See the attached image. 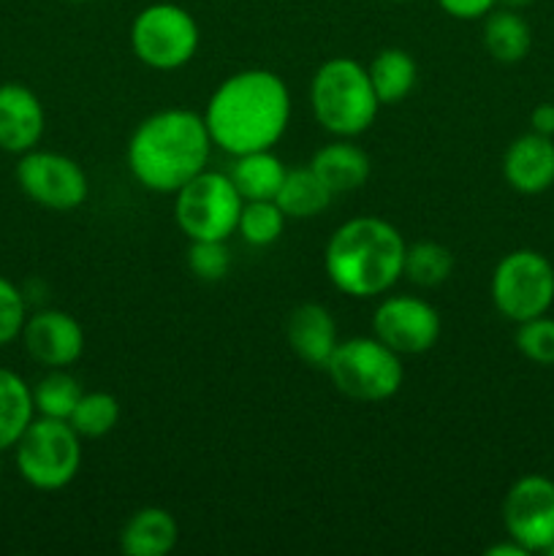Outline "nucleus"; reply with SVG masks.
<instances>
[{
    "mask_svg": "<svg viewBox=\"0 0 554 556\" xmlns=\"http://www.w3.org/2000/svg\"><path fill=\"white\" fill-rule=\"evenodd\" d=\"M291 119V92L282 76L266 68L237 71L210 96L204 123L212 144L228 155L272 150Z\"/></svg>",
    "mask_w": 554,
    "mask_h": 556,
    "instance_id": "f257e3e1",
    "label": "nucleus"
},
{
    "mask_svg": "<svg viewBox=\"0 0 554 556\" xmlns=\"http://www.w3.org/2000/svg\"><path fill=\"white\" fill-rule=\"evenodd\" d=\"M212 136L204 114L190 109H163L136 125L128 141V168L141 188L177 193L210 163Z\"/></svg>",
    "mask_w": 554,
    "mask_h": 556,
    "instance_id": "f03ea898",
    "label": "nucleus"
},
{
    "mask_svg": "<svg viewBox=\"0 0 554 556\" xmlns=\"http://www.w3.org/2000/svg\"><path fill=\"white\" fill-rule=\"evenodd\" d=\"M405 239L383 217H353L331 233L324 253L331 286L353 299L380 296L405 269Z\"/></svg>",
    "mask_w": 554,
    "mask_h": 556,
    "instance_id": "7ed1b4c3",
    "label": "nucleus"
},
{
    "mask_svg": "<svg viewBox=\"0 0 554 556\" xmlns=\"http://www.w3.org/2000/svg\"><path fill=\"white\" fill-rule=\"evenodd\" d=\"M310 106L324 130L340 139L364 134L378 117L380 101L367 65L353 58H331L310 81Z\"/></svg>",
    "mask_w": 554,
    "mask_h": 556,
    "instance_id": "20e7f679",
    "label": "nucleus"
},
{
    "mask_svg": "<svg viewBox=\"0 0 554 556\" xmlns=\"http://www.w3.org/2000/svg\"><path fill=\"white\" fill-rule=\"evenodd\" d=\"M331 383L340 394L356 402H386L402 389L405 364L378 337H351L340 342L326 364Z\"/></svg>",
    "mask_w": 554,
    "mask_h": 556,
    "instance_id": "39448f33",
    "label": "nucleus"
},
{
    "mask_svg": "<svg viewBox=\"0 0 554 556\" xmlns=\"http://www.w3.org/2000/svg\"><path fill=\"white\" fill-rule=\"evenodd\" d=\"M16 470L38 492H60L81 467V438L68 421L33 418L14 445Z\"/></svg>",
    "mask_w": 554,
    "mask_h": 556,
    "instance_id": "423d86ee",
    "label": "nucleus"
},
{
    "mask_svg": "<svg viewBox=\"0 0 554 556\" xmlns=\"http://www.w3.org/2000/svg\"><path fill=\"white\" fill-rule=\"evenodd\" d=\"M244 199L231 177L204 168L174 193V220L188 239H221L237 231Z\"/></svg>",
    "mask_w": 554,
    "mask_h": 556,
    "instance_id": "0eeeda50",
    "label": "nucleus"
},
{
    "mask_svg": "<svg viewBox=\"0 0 554 556\" xmlns=\"http://www.w3.org/2000/svg\"><path fill=\"white\" fill-rule=\"evenodd\" d=\"M199 22L177 3H152L136 14L130 25L134 54L155 71H177L193 60L199 49Z\"/></svg>",
    "mask_w": 554,
    "mask_h": 556,
    "instance_id": "6e6552de",
    "label": "nucleus"
},
{
    "mask_svg": "<svg viewBox=\"0 0 554 556\" xmlns=\"http://www.w3.org/2000/svg\"><path fill=\"white\" fill-rule=\"evenodd\" d=\"M492 302L503 318L521 320L546 315L554 304V266L538 250H514L492 275Z\"/></svg>",
    "mask_w": 554,
    "mask_h": 556,
    "instance_id": "1a4fd4ad",
    "label": "nucleus"
},
{
    "mask_svg": "<svg viewBox=\"0 0 554 556\" xmlns=\"http://www.w3.org/2000/svg\"><path fill=\"white\" fill-rule=\"evenodd\" d=\"M16 182L27 199L54 212H71L81 206L90 190L87 174L74 157L49 150L22 152L16 163Z\"/></svg>",
    "mask_w": 554,
    "mask_h": 556,
    "instance_id": "9d476101",
    "label": "nucleus"
},
{
    "mask_svg": "<svg viewBox=\"0 0 554 556\" xmlns=\"http://www.w3.org/2000/svg\"><path fill=\"white\" fill-rule=\"evenodd\" d=\"M503 525L527 552H546L554 543V481L546 476H525L508 489L503 503Z\"/></svg>",
    "mask_w": 554,
    "mask_h": 556,
    "instance_id": "9b49d317",
    "label": "nucleus"
},
{
    "mask_svg": "<svg viewBox=\"0 0 554 556\" xmlns=\"http://www.w3.org/2000/svg\"><path fill=\"white\" fill-rule=\"evenodd\" d=\"M440 315L418 296H389L373 315V331L400 356H418L440 340Z\"/></svg>",
    "mask_w": 554,
    "mask_h": 556,
    "instance_id": "f8f14e48",
    "label": "nucleus"
},
{
    "mask_svg": "<svg viewBox=\"0 0 554 556\" xmlns=\"http://www.w3.org/2000/svg\"><path fill=\"white\" fill-rule=\"evenodd\" d=\"M22 342L38 364L49 369H68L85 351V331L74 315L63 309H41L27 315Z\"/></svg>",
    "mask_w": 554,
    "mask_h": 556,
    "instance_id": "ddd939ff",
    "label": "nucleus"
},
{
    "mask_svg": "<svg viewBox=\"0 0 554 556\" xmlns=\"http://www.w3.org/2000/svg\"><path fill=\"white\" fill-rule=\"evenodd\" d=\"M47 114L36 92L16 81L0 85V150L22 152L36 150L43 136Z\"/></svg>",
    "mask_w": 554,
    "mask_h": 556,
    "instance_id": "4468645a",
    "label": "nucleus"
},
{
    "mask_svg": "<svg viewBox=\"0 0 554 556\" xmlns=\"http://www.w3.org/2000/svg\"><path fill=\"white\" fill-rule=\"evenodd\" d=\"M505 182L521 195L546 193L554 185V141L552 136L525 134L511 141L503 157Z\"/></svg>",
    "mask_w": 554,
    "mask_h": 556,
    "instance_id": "2eb2a0df",
    "label": "nucleus"
},
{
    "mask_svg": "<svg viewBox=\"0 0 554 556\" xmlns=\"http://www.w3.org/2000/svg\"><path fill=\"white\" fill-rule=\"evenodd\" d=\"M286 337L291 351L302 358L310 367L326 369L331 353L340 345V334H337L335 315L324 307V304L304 302L288 315Z\"/></svg>",
    "mask_w": 554,
    "mask_h": 556,
    "instance_id": "dca6fc26",
    "label": "nucleus"
},
{
    "mask_svg": "<svg viewBox=\"0 0 554 556\" xmlns=\"http://www.w3.org/2000/svg\"><path fill=\"white\" fill-rule=\"evenodd\" d=\"M310 168L324 179L331 193H351L369 179V155L353 141L340 139L320 147L310 161Z\"/></svg>",
    "mask_w": 554,
    "mask_h": 556,
    "instance_id": "f3484780",
    "label": "nucleus"
},
{
    "mask_svg": "<svg viewBox=\"0 0 554 556\" xmlns=\"http://www.w3.org/2000/svg\"><path fill=\"white\" fill-rule=\"evenodd\" d=\"M177 519L166 508H141L125 521L119 548L130 556H163L177 546Z\"/></svg>",
    "mask_w": 554,
    "mask_h": 556,
    "instance_id": "a211bd4d",
    "label": "nucleus"
},
{
    "mask_svg": "<svg viewBox=\"0 0 554 556\" xmlns=\"http://www.w3.org/2000/svg\"><path fill=\"white\" fill-rule=\"evenodd\" d=\"M286 163L272 150L244 152L234 155V166L228 168L234 188L244 201H275L282 179H286Z\"/></svg>",
    "mask_w": 554,
    "mask_h": 556,
    "instance_id": "6ab92c4d",
    "label": "nucleus"
},
{
    "mask_svg": "<svg viewBox=\"0 0 554 556\" xmlns=\"http://www.w3.org/2000/svg\"><path fill=\"white\" fill-rule=\"evenodd\" d=\"M483 47L498 63H519L530 52L532 30L519 11L494 5L483 16Z\"/></svg>",
    "mask_w": 554,
    "mask_h": 556,
    "instance_id": "aec40b11",
    "label": "nucleus"
},
{
    "mask_svg": "<svg viewBox=\"0 0 554 556\" xmlns=\"http://www.w3.org/2000/svg\"><path fill=\"white\" fill-rule=\"evenodd\" d=\"M367 74L369 81H373L380 106H391V103L405 101L413 92L418 79V65L411 52L389 47L380 49V52L375 54L373 63L367 65Z\"/></svg>",
    "mask_w": 554,
    "mask_h": 556,
    "instance_id": "412c9836",
    "label": "nucleus"
},
{
    "mask_svg": "<svg viewBox=\"0 0 554 556\" xmlns=\"http://www.w3.org/2000/svg\"><path fill=\"white\" fill-rule=\"evenodd\" d=\"M331 199H335V193L326 188L324 179L310 166L288 168L286 179H282L280 190L275 195L282 215L297 217V220H307V217L320 215L331 204Z\"/></svg>",
    "mask_w": 554,
    "mask_h": 556,
    "instance_id": "4be33fe9",
    "label": "nucleus"
},
{
    "mask_svg": "<svg viewBox=\"0 0 554 556\" xmlns=\"http://www.w3.org/2000/svg\"><path fill=\"white\" fill-rule=\"evenodd\" d=\"M33 418H36L33 389L20 375L0 367V454L14 448Z\"/></svg>",
    "mask_w": 554,
    "mask_h": 556,
    "instance_id": "5701e85b",
    "label": "nucleus"
},
{
    "mask_svg": "<svg viewBox=\"0 0 554 556\" xmlns=\"http://www.w3.org/2000/svg\"><path fill=\"white\" fill-rule=\"evenodd\" d=\"M81 394H85V389L74 375H68L65 369H52L33 386V407H36V416L68 421L74 407L79 405Z\"/></svg>",
    "mask_w": 554,
    "mask_h": 556,
    "instance_id": "b1692460",
    "label": "nucleus"
},
{
    "mask_svg": "<svg viewBox=\"0 0 554 556\" xmlns=\"http://www.w3.org/2000/svg\"><path fill=\"white\" fill-rule=\"evenodd\" d=\"M454 269V255L445 244L432 242V239H424V242L411 244L405 250V269L402 275L413 282V286L421 288H435L440 282H445Z\"/></svg>",
    "mask_w": 554,
    "mask_h": 556,
    "instance_id": "393cba45",
    "label": "nucleus"
},
{
    "mask_svg": "<svg viewBox=\"0 0 554 556\" xmlns=\"http://www.w3.org/2000/svg\"><path fill=\"white\" fill-rule=\"evenodd\" d=\"M119 421V402L117 396L106 394V391H90L81 394L79 405L71 413L68 424L76 429L79 438L96 440L112 432Z\"/></svg>",
    "mask_w": 554,
    "mask_h": 556,
    "instance_id": "a878e982",
    "label": "nucleus"
},
{
    "mask_svg": "<svg viewBox=\"0 0 554 556\" xmlns=\"http://www.w3.org/2000/svg\"><path fill=\"white\" fill-rule=\"evenodd\" d=\"M286 226V215L277 201H244L239 212L237 233L253 248H269L277 242Z\"/></svg>",
    "mask_w": 554,
    "mask_h": 556,
    "instance_id": "bb28decb",
    "label": "nucleus"
},
{
    "mask_svg": "<svg viewBox=\"0 0 554 556\" xmlns=\"http://www.w3.org/2000/svg\"><path fill=\"white\" fill-rule=\"evenodd\" d=\"M516 348L532 364L554 367V318L538 315V318L521 320L516 329Z\"/></svg>",
    "mask_w": 554,
    "mask_h": 556,
    "instance_id": "cd10ccee",
    "label": "nucleus"
},
{
    "mask_svg": "<svg viewBox=\"0 0 554 556\" xmlns=\"http://www.w3.org/2000/svg\"><path fill=\"white\" fill-rule=\"evenodd\" d=\"M188 266L199 280L217 282L231 269V253L221 239H190Z\"/></svg>",
    "mask_w": 554,
    "mask_h": 556,
    "instance_id": "c85d7f7f",
    "label": "nucleus"
},
{
    "mask_svg": "<svg viewBox=\"0 0 554 556\" xmlns=\"http://www.w3.org/2000/svg\"><path fill=\"white\" fill-rule=\"evenodd\" d=\"M27 324V302L20 288L0 275V348L11 345Z\"/></svg>",
    "mask_w": 554,
    "mask_h": 556,
    "instance_id": "c756f323",
    "label": "nucleus"
},
{
    "mask_svg": "<svg viewBox=\"0 0 554 556\" xmlns=\"http://www.w3.org/2000/svg\"><path fill=\"white\" fill-rule=\"evenodd\" d=\"M438 5L454 20H483L498 0H438Z\"/></svg>",
    "mask_w": 554,
    "mask_h": 556,
    "instance_id": "7c9ffc66",
    "label": "nucleus"
},
{
    "mask_svg": "<svg viewBox=\"0 0 554 556\" xmlns=\"http://www.w3.org/2000/svg\"><path fill=\"white\" fill-rule=\"evenodd\" d=\"M532 130L541 136H554V103H538L530 114Z\"/></svg>",
    "mask_w": 554,
    "mask_h": 556,
    "instance_id": "2f4dec72",
    "label": "nucleus"
},
{
    "mask_svg": "<svg viewBox=\"0 0 554 556\" xmlns=\"http://www.w3.org/2000/svg\"><path fill=\"white\" fill-rule=\"evenodd\" d=\"M489 556H527L525 546H519V543L514 541V538H508V543H494V546L487 548Z\"/></svg>",
    "mask_w": 554,
    "mask_h": 556,
    "instance_id": "473e14b6",
    "label": "nucleus"
},
{
    "mask_svg": "<svg viewBox=\"0 0 554 556\" xmlns=\"http://www.w3.org/2000/svg\"><path fill=\"white\" fill-rule=\"evenodd\" d=\"M500 5H505V9H514V11H521L527 9V5L532 3V0H498Z\"/></svg>",
    "mask_w": 554,
    "mask_h": 556,
    "instance_id": "72a5a7b5",
    "label": "nucleus"
},
{
    "mask_svg": "<svg viewBox=\"0 0 554 556\" xmlns=\"http://www.w3.org/2000/svg\"><path fill=\"white\" fill-rule=\"evenodd\" d=\"M546 554H552V556H554V543H552V546H549V548H546Z\"/></svg>",
    "mask_w": 554,
    "mask_h": 556,
    "instance_id": "f704fd0d",
    "label": "nucleus"
},
{
    "mask_svg": "<svg viewBox=\"0 0 554 556\" xmlns=\"http://www.w3.org/2000/svg\"><path fill=\"white\" fill-rule=\"evenodd\" d=\"M391 3H407V0H391Z\"/></svg>",
    "mask_w": 554,
    "mask_h": 556,
    "instance_id": "c9c22d12",
    "label": "nucleus"
},
{
    "mask_svg": "<svg viewBox=\"0 0 554 556\" xmlns=\"http://www.w3.org/2000/svg\"><path fill=\"white\" fill-rule=\"evenodd\" d=\"M71 3H87V0H71Z\"/></svg>",
    "mask_w": 554,
    "mask_h": 556,
    "instance_id": "e433bc0d",
    "label": "nucleus"
}]
</instances>
